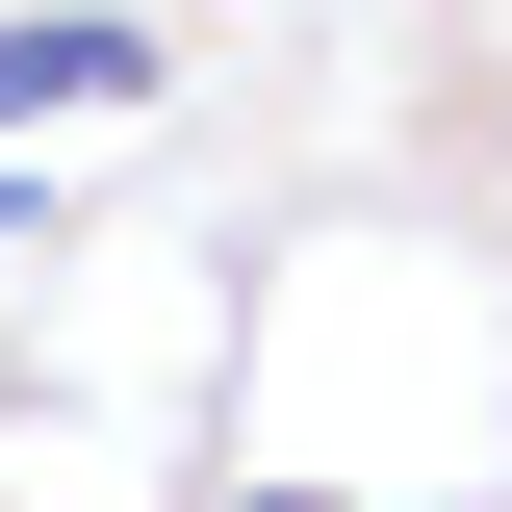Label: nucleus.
<instances>
[{"label": "nucleus", "mask_w": 512, "mask_h": 512, "mask_svg": "<svg viewBox=\"0 0 512 512\" xmlns=\"http://www.w3.org/2000/svg\"><path fill=\"white\" fill-rule=\"evenodd\" d=\"M154 77V26H0V128H52V103H128Z\"/></svg>", "instance_id": "1"}]
</instances>
